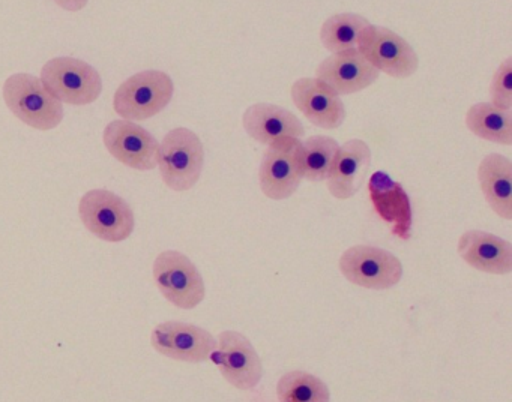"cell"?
I'll use <instances>...</instances> for the list:
<instances>
[{"label": "cell", "instance_id": "obj_1", "mask_svg": "<svg viewBox=\"0 0 512 402\" xmlns=\"http://www.w3.org/2000/svg\"><path fill=\"white\" fill-rule=\"evenodd\" d=\"M2 95L14 116L38 131L55 129L64 120V105L35 75H11L4 83Z\"/></svg>", "mask_w": 512, "mask_h": 402}, {"label": "cell", "instance_id": "obj_2", "mask_svg": "<svg viewBox=\"0 0 512 402\" xmlns=\"http://www.w3.org/2000/svg\"><path fill=\"white\" fill-rule=\"evenodd\" d=\"M205 164V149L196 132L175 128L158 146L157 167L172 191H190L199 182Z\"/></svg>", "mask_w": 512, "mask_h": 402}, {"label": "cell", "instance_id": "obj_3", "mask_svg": "<svg viewBox=\"0 0 512 402\" xmlns=\"http://www.w3.org/2000/svg\"><path fill=\"white\" fill-rule=\"evenodd\" d=\"M175 92L172 77L149 69L125 80L116 90L113 108L125 120H148L170 104Z\"/></svg>", "mask_w": 512, "mask_h": 402}, {"label": "cell", "instance_id": "obj_4", "mask_svg": "<svg viewBox=\"0 0 512 402\" xmlns=\"http://www.w3.org/2000/svg\"><path fill=\"white\" fill-rule=\"evenodd\" d=\"M79 215L86 230L104 242H124L136 228L130 204L109 189L86 192L79 203Z\"/></svg>", "mask_w": 512, "mask_h": 402}, {"label": "cell", "instance_id": "obj_5", "mask_svg": "<svg viewBox=\"0 0 512 402\" xmlns=\"http://www.w3.org/2000/svg\"><path fill=\"white\" fill-rule=\"evenodd\" d=\"M44 87L59 101L70 105H88L103 92L100 72L76 57H55L41 69Z\"/></svg>", "mask_w": 512, "mask_h": 402}, {"label": "cell", "instance_id": "obj_6", "mask_svg": "<svg viewBox=\"0 0 512 402\" xmlns=\"http://www.w3.org/2000/svg\"><path fill=\"white\" fill-rule=\"evenodd\" d=\"M154 281L167 302L179 309H194L205 300L206 287L196 264L179 251H163L152 267Z\"/></svg>", "mask_w": 512, "mask_h": 402}, {"label": "cell", "instance_id": "obj_7", "mask_svg": "<svg viewBox=\"0 0 512 402\" xmlns=\"http://www.w3.org/2000/svg\"><path fill=\"white\" fill-rule=\"evenodd\" d=\"M304 180L301 138L286 137L269 144L259 168L260 189L274 201L286 200Z\"/></svg>", "mask_w": 512, "mask_h": 402}, {"label": "cell", "instance_id": "obj_8", "mask_svg": "<svg viewBox=\"0 0 512 402\" xmlns=\"http://www.w3.org/2000/svg\"><path fill=\"white\" fill-rule=\"evenodd\" d=\"M347 281L368 290H389L403 278V264L392 252L371 245H355L340 258Z\"/></svg>", "mask_w": 512, "mask_h": 402}, {"label": "cell", "instance_id": "obj_9", "mask_svg": "<svg viewBox=\"0 0 512 402\" xmlns=\"http://www.w3.org/2000/svg\"><path fill=\"white\" fill-rule=\"evenodd\" d=\"M358 50L389 77L407 78L418 71L419 57L412 45L388 27L368 24L359 36Z\"/></svg>", "mask_w": 512, "mask_h": 402}, {"label": "cell", "instance_id": "obj_10", "mask_svg": "<svg viewBox=\"0 0 512 402\" xmlns=\"http://www.w3.org/2000/svg\"><path fill=\"white\" fill-rule=\"evenodd\" d=\"M211 359L227 383L239 390L254 389L262 380L263 365L247 336L233 330L220 333Z\"/></svg>", "mask_w": 512, "mask_h": 402}, {"label": "cell", "instance_id": "obj_11", "mask_svg": "<svg viewBox=\"0 0 512 402\" xmlns=\"http://www.w3.org/2000/svg\"><path fill=\"white\" fill-rule=\"evenodd\" d=\"M151 344L157 353L179 362L202 363L211 359L217 339L211 332L184 321H164L155 327Z\"/></svg>", "mask_w": 512, "mask_h": 402}, {"label": "cell", "instance_id": "obj_12", "mask_svg": "<svg viewBox=\"0 0 512 402\" xmlns=\"http://www.w3.org/2000/svg\"><path fill=\"white\" fill-rule=\"evenodd\" d=\"M103 141L113 158L134 170L157 167V138L133 120H113L104 129Z\"/></svg>", "mask_w": 512, "mask_h": 402}, {"label": "cell", "instance_id": "obj_13", "mask_svg": "<svg viewBox=\"0 0 512 402\" xmlns=\"http://www.w3.org/2000/svg\"><path fill=\"white\" fill-rule=\"evenodd\" d=\"M380 72L358 48L332 53L316 69L317 80L328 84L338 96L353 95L370 87Z\"/></svg>", "mask_w": 512, "mask_h": 402}, {"label": "cell", "instance_id": "obj_14", "mask_svg": "<svg viewBox=\"0 0 512 402\" xmlns=\"http://www.w3.org/2000/svg\"><path fill=\"white\" fill-rule=\"evenodd\" d=\"M293 104L310 120L322 129H337L346 119V107L340 96L317 78H299L293 83Z\"/></svg>", "mask_w": 512, "mask_h": 402}, {"label": "cell", "instance_id": "obj_15", "mask_svg": "<svg viewBox=\"0 0 512 402\" xmlns=\"http://www.w3.org/2000/svg\"><path fill=\"white\" fill-rule=\"evenodd\" d=\"M368 192L374 210L389 225L392 234L401 240H409L412 236V204L401 183L395 182L383 171H376L370 177Z\"/></svg>", "mask_w": 512, "mask_h": 402}, {"label": "cell", "instance_id": "obj_16", "mask_svg": "<svg viewBox=\"0 0 512 402\" xmlns=\"http://www.w3.org/2000/svg\"><path fill=\"white\" fill-rule=\"evenodd\" d=\"M458 254L473 269L491 275H508L512 248L508 240L481 230H469L458 240Z\"/></svg>", "mask_w": 512, "mask_h": 402}, {"label": "cell", "instance_id": "obj_17", "mask_svg": "<svg viewBox=\"0 0 512 402\" xmlns=\"http://www.w3.org/2000/svg\"><path fill=\"white\" fill-rule=\"evenodd\" d=\"M371 164L365 141L349 140L338 149L328 174V189L337 200H349L361 189Z\"/></svg>", "mask_w": 512, "mask_h": 402}, {"label": "cell", "instance_id": "obj_18", "mask_svg": "<svg viewBox=\"0 0 512 402\" xmlns=\"http://www.w3.org/2000/svg\"><path fill=\"white\" fill-rule=\"evenodd\" d=\"M242 125L253 140L266 146L281 138L305 135L304 125L292 111L266 102L250 105L242 117Z\"/></svg>", "mask_w": 512, "mask_h": 402}, {"label": "cell", "instance_id": "obj_19", "mask_svg": "<svg viewBox=\"0 0 512 402\" xmlns=\"http://www.w3.org/2000/svg\"><path fill=\"white\" fill-rule=\"evenodd\" d=\"M478 180L485 201L503 219H512L511 159L490 153L478 165Z\"/></svg>", "mask_w": 512, "mask_h": 402}, {"label": "cell", "instance_id": "obj_20", "mask_svg": "<svg viewBox=\"0 0 512 402\" xmlns=\"http://www.w3.org/2000/svg\"><path fill=\"white\" fill-rule=\"evenodd\" d=\"M466 126L476 137L491 143L511 146V111L502 110L491 102H478L466 113Z\"/></svg>", "mask_w": 512, "mask_h": 402}, {"label": "cell", "instance_id": "obj_21", "mask_svg": "<svg viewBox=\"0 0 512 402\" xmlns=\"http://www.w3.org/2000/svg\"><path fill=\"white\" fill-rule=\"evenodd\" d=\"M368 24L367 18L353 12L332 15L322 24L320 41L331 53L358 48L359 36Z\"/></svg>", "mask_w": 512, "mask_h": 402}, {"label": "cell", "instance_id": "obj_22", "mask_svg": "<svg viewBox=\"0 0 512 402\" xmlns=\"http://www.w3.org/2000/svg\"><path fill=\"white\" fill-rule=\"evenodd\" d=\"M280 402H329L331 392L322 378L305 371H290L277 384Z\"/></svg>", "mask_w": 512, "mask_h": 402}, {"label": "cell", "instance_id": "obj_23", "mask_svg": "<svg viewBox=\"0 0 512 402\" xmlns=\"http://www.w3.org/2000/svg\"><path fill=\"white\" fill-rule=\"evenodd\" d=\"M337 141L328 135H313L302 141V170L304 179L310 182H323L328 179L332 162L337 155Z\"/></svg>", "mask_w": 512, "mask_h": 402}, {"label": "cell", "instance_id": "obj_24", "mask_svg": "<svg viewBox=\"0 0 512 402\" xmlns=\"http://www.w3.org/2000/svg\"><path fill=\"white\" fill-rule=\"evenodd\" d=\"M491 104L502 110L512 108V60L506 57L494 72L490 84Z\"/></svg>", "mask_w": 512, "mask_h": 402}, {"label": "cell", "instance_id": "obj_25", "mask_svg": "<svg viewBox=\"0 0 512 402\" xmlns=\"http://www.w3.org/2000/svg\"><path fill=\"white\" fill-rule=\"evenodd\" d=\"M56 5L61 6L65 11L79 12L85 9L88 5L89 0H53Z\"/></svg>", "mask_w": 512, "mask_h": 402}]
</instances>
